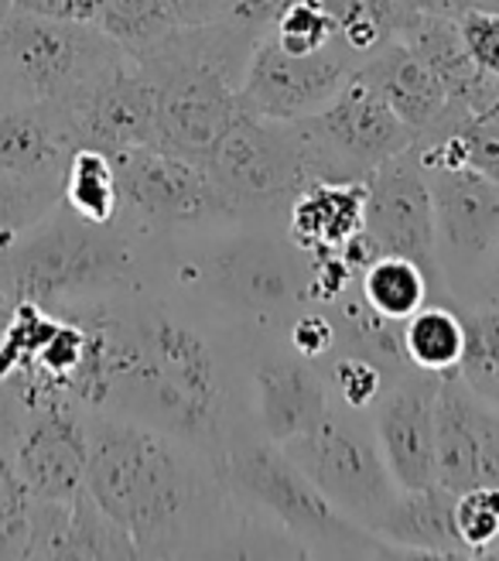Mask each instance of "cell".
Returning <instances> with one entry per match:
<instances>
[{
    "instance_id": "6da1fadb",
    "label": "cell",
    "mask_w": 499,
    "mask_h": 561,
    "mask_svg": "<svg viewBox=\"0 0 499 561\" xmlns=\"http://www.w3.org/2000/svg\"><path fill=\"white\" fill-rule=\"evenodd\" d=\"M86 490L137 548V558L209 551L233 500L196 445L134 417L86 408Z\"/></svg>"
},
{
    "instance_id": "7a4b0ae2",
    "label": "cell",
    "mask_w": 499,
    "mask_h": 561,
    "mask_svg": "<svg viewBox=\"0 0 499 561\" xmlns=\"http://www.w3.org/2000/svg\"><path fill=\"white\" fill-rule=\"evenodd\" d=\"M151 280L246 335H285L312 305L309 254L291 243L285 222H227L154 240Z\"/></svg>"
},
{
    "instance_id": "3957f363",
    "label": "cell",
    "mask_w": 499,
    "mask_h": 561,
    "mask_svg": "<svg viewBox=\"0 0 499 561\" xmlns=\"http://www.w3.org/2000/svg\"><path fill=\"white\" fill-rule=\"evenodd\" d=\"M151 267L154 240L124 216L90 222L59 203L0 250V312L32 301L59 316L109 301L148 288Z\"/></svg>"
},
{
    "instance_id": "277c9868",
    "label": "cell",
    "mask_w": 499,
    "mask_h": 561,
    "mask_svg": "<svg viewBox=\"0 0 499 561\" xmlns=\"http://www.w3.org/2000/svg\"><path fill=\"white\" fill-rule=\"evenodd\" d=\"M219 483L243 511L274 520L298 545V551L315 554H386L394 551L376 535H359L356 520L336 511L325 493L304 476L277 442L254 432V425L236 428L212 459Z\"/></svg>"
},
{
    "instance_id": "5b68a950",
    "label": "cell",
    "mask_w": 499,
    "mask_h": 561,
    "mask_svg": "<svg viewBox=\"0 0 499 561\" xmlns=\"http://www.w3.org/2000/svg\"><path fill=\"white\" fill-rule=\"evenodd\" d=\"M124 59L127 51L93 21H55L14 11L0 45V90L66 106Z\"/></svg>"
},
{
    "instance_id": "8992f818",
    "label": "cell",
    "mask_w": 499,
    "mask_h": 561,
    "mask_svg": "<svg viewBox=\"0 0 499 561\" xmlns=\"http://www.w3.org/2000/svg\"><path fill=\"white\" fill-rule=\"evenodd\" d=\"M216 195L236 222H285L309 185V164L294 124L240 114L202 161Z\"/></svg>"
},
{
    "instance_id": "52a82bcc",
    "label": "cell",
    "mask_w": 499,
    "mask_h": 561,
    "mask_svg": "<svg viewBox=\"0 0 499 561\" xmlns=\"http://www.w3.org/2000/svg\"><path fill=\"white\" fill-rule=\"evenodd\" d=\"M281 448L325 493L332 507L343 511L349 520L370 530V535L401 493L380 456L373 425L363 421V411L328 408L318 428L285 442Z\"/></svg>"
},
{
    "instance_id": "ba28073f",
    "label": "cell",
    "mask_w": 499,
    "mask_h": 561,
    "mask_svg": "<svg viewBox=\"0 0 499 561\" xmlns=\"http://www.w3.org/2000/svg\"><path fill=\"white\" fill-rule=\"evenodd\" d=\"M434 213V261L445 305L483 298L499 250V182L476 168H425Z\"/></svg>"
},
{
    "instance_id": "9c48e42d",
    "label": "cell",
    "mask_w": 499,
    "mask_h": 561,
    "mask_svg": "<svg viewBox=\"0 0 499 561\" xmlns=\"http://www.w3.org/2000/svg\"><path fill=\"white\" fill-rule=\"evenodd\" d=\"M294 130L312 182H363L386 158L414 145L410 127L356 72L336 100L294 121Z\"/></svg>"
},
{
    "instance_id": "30bf717a",
    "label": "cell",
    "mask_w": 499,
    "mask_h": 561,
    "mask_svg": "<svg viewBox=\"0 0 499 561\" xmlns=\"http://www.w3.org/2000/svg\"><path fill=\"white\" fill-rule=\"evenodd\" d=\"M109 158L120 188V216L144 237L178 240L236 222L202 164L161 148H127Z\"/></svg>"
},
{
    "instance_id": "8fae6325",
    "label": "cell",
    "mask_w": 499,
    "mask_h": 561,
    "mask_svg": "<svg viewBox=\"0 0 499 561\" xmlns=\"http://www.w3.org/2000/svg\"><path fill=\"white\" fill-rule=\"evenodd\" d=\"M359 62L339 38L315 55H291L264 32L240 82V106L243 114L294 124L336 100Z\"/></svg>"
},
{
    "instance_id": "7c38bea8",
    "label": "cell",
    "mask_w": 499,
    "mask_h": 561,
    "mask_svg": "<svg viewBox=\"0 0 499 561\" xmlns=\"http://www.w3.org/2000/svg\"><path fill=\"white\" fill-rule=\"evenodd\" d=\"M246 408L254 432L285 445L322 425L332 394L318 363L294 353L285 335H250Z\"/></svg>"
},
{
    "instance_id": "4fadbf2b",
    "label": "cell",
    "mask_w": 499,
    "mask_h": 561,
    "mask_svg": "<svg viewBox=\"0 0 499 561\" xmlns=\"http://www.w3.org/2000/svg\"><path fill=\"white\" fill-rule=\"evenodd\" d=\"M363 185H367V209H363L367 237L376 243L380 254H394L421 264L434 280L438 301H445L438 280V261H434L431 188L418 161V151L404 148L401 154L386 158L363 179Z\"/></svg>"
},
{
    "instance_id": "5bb4252c",
    "label": "cell",
    "mask_w": 499,
    "mask_h": 561,
    "mask_svg": "<svg viewBox=\"0 0 499 561\" xmlns=\"http://www.w3.org/2000/svg\"><path fill=\"white\" fill-rule=\"evenodd\" d=\"M11 459L32 496L72 500L86 486V408L66 394L35 404L24 417Z\"/></svg>"
},
{
    "instance_id": "9a60e30c",
    "label": "cell",
    "mask_w": 499,
    "mask_h": 561,
    "mask_svg": "<svg viewBox=\"0 0 499 561\" xmlns=\"http://www.w3.org/2000/svg\"><path fill=\"white\" fill-rule=\"evenodd\" d=\"M434 374L401 370L386 377L373 401V438L401 490H425L434 483Z\"/></svg>"
},
{
    "instance_id": "2e32d148",
    "label": "cell",
    "mask_w": 499,
    "mask_h": 561,
    "mask_svg": "<svg viewBox=\"0 0 499 561\" xmlns=\"http://www.w3.org/2000/svg\"><path fill=\"white\" fill-rule=\"evenodd\" d=\"M59 110L79 148H96L106 154L154 148V82L130 55Z\"/></svg>"
},
{
    "instance_id": "e0dca14e",
    "label": "cell",
    "mask_w": 499,
    "mask_h": 561,
    "mask_svg": "<svg viewBox=\"0 0 499 561\" xmlns=\"http://www.w3.org/2000/svg\"><path fill=\"white\" fill-rule=\"evenodd\" d=\"M76 148L72 127L59 106L0 90V172L62 182Z\"/></svg>"
},
{
    "instance_id": "ac0fdd59",
    "label": "cell",
    "mask_w": 499,
    "mask_h": 561,
    "mask_svg": "<svg viewBox=\"0 0 499 561\" xmlns=\"http://www.w3.org/2000/svg\"><path fill=\"white\" fill-rule=\"evenodd\" d=\"M356 76L394 110L414 137L428 134L449 110V93L434 69L404 38H391L359 62Z\"/></svg>"
},
{
    "instance_id": "d6986e66",
    "label": "cell",
    "mask_w": 499,
    "mask_h": 561,
    "mask_svg": "<svg viewBox=\"0 0 499 561\" xmlns=\"http://www.w3.org/2000/svg\"><path fill=\"white\" fill-rule=\"evenodd\" d=\"M363 182H312L291 199L285 230L304 254H325V250H339L352 233L363 230Z\"/></svg>"
},
{
    "instance_id": "ffe728a7",
    "label": "cell",
    "mask_w": 499,
    "mask_h": 561,
    "mask_svg": "<svg viewBox=\"0 0 499 561\" xmlns=\"http://www.w3.org/2000/svg\"><path fill=\"white\" fill-rule=\"evenodd\" d=\"M476 394L459 374L438 380L434 394V483L449 493L479 486Z\"/></svg>"
},
{
    "instance_id": "44dd1931",
    "label": "cell",
    "mask_w": 499,
    "mask_h": 561,
    "mask_svg": "<svg viewBox=\"0 0 499 561\" xmlns=\"http://www.w3.org/2000/svg\"><path fill=\"white\" fill-rule=\"evenodd\" d=\"M455 493L445 486H425V490H401L394 507L383 514L373 535L401 551H421V554H438V558H465L468 551L462 548L455 535Z\"/></svg>"
},
{
    "instance_id": "7402d4cb",
    "label": "cell",
    "mask_w": 499,
    "mask_h": 561,
    "mask_svg": "<svg viewBox=\"0 0 499 561\" xmlns=\"http://www.w3.org/2000/svg\"><path fill=\"white\" fill-rule=\"evenodd\" d=\"M401 346L414 370L434 377L455 374L465 350V325L459 308L445 301L421 305L410 319L401 322Z\"/></svg>"
},
{
    "instance_id": "603a6c76",
    "label": "cell",
    "mask_w": 499,
    "mask_h": 561,
    "mask_svg": "<svg viewBox=\"0 0 499 561\" xmlns=\"http://www.w3.org/2000/svg\"><path fill=\"white\" fill-rule=\"evenodd\" d=\"M356 288L370 301V308L383 319L404 322L418 312L421 305L438 301V288L428 277V271L421 264H414L407 257H394V254H380L376 261H370L363 267V274L356 277Z\"/></svg>"
},
{
    "instance_id": "cb8c5ba5",
    "label": "cell",
    "mask_w": 499,
    "mask_h": 561,
    "mask_svg": "<svg viewBox=\"0 0 499 561\" xmlns=\"http://www.w3.org/2000/svg\"><path fill=\"white\" fill-rule=\"evenodd\" d=\"M93 24L106 38H114L130 59H144L182 21L172 0H103Z\"/></svg>"
},
{
    "instance_id": "d4e9b609",
    "label": "cell",
    "mask_w": 499,
    "mask_h": 561,
    "mask_svg": "<svg viewBox=\"0 0 499 561\" xmlns=\"http://www.w3.org/2000/svg\"><path fill=\"white\" fill-rule=\"evenodd\" d=\"M455 308L465 325V350L455 374L476 398L499 411V301H468Z\"/></svg>"
},
{
    "instance_id": "484cf974",
    "label": "cell",
    "mask_w": 499,
    "mask_h": 561,
    "mask_svg": "<svg viewBox=\"0 0 499 561\" xmlns=\"http://www.w3.org/2000/svg\"><path fill=\"white\" fill-rule=\"evenodd\" d=\"M62 206L90 222H114L120 216L114 158L96 148H76L62 175Z\"/></svg>"
},
{
    "instance_id": "4316f807",
    "label": "cell",
    "mask_w": 499,
    "mask_h": 561,
    "mask_svg": "<svg viewBox=\"0 0 499 561\" xmlns=\"http://www.w3.org/2000/svg\"><path fill=\"white\" fill-rule=\"evenodd\" d=\"M59 558H137L127 530L82 486L69 500V524Z\"/></svg>"
},
{
    "instance_id": "83f0119b",
    "label": "cell",
    "mask_w": 499,
    "mask_h": 561,
    "mask_svg": "<svg viewBox=\"0 0 499 561\" xmlns=\"http://www.w3.org/2000/svg\"><path fill=\"white\" fill-rule=\"evenodd\" d=\"M322 4L336 18V38L356 59H367L391 42L407 14L404 0H322Z\"/></svg>"
},
{
    "instance_id": "f1b7e54d",
    "label": "cell",
    "mask_w": 499,
    "mask_h": 561,
    "mask_svg": "<svg viewBox=\"0 0 499 561\" xmlns=\"http://www.w3.org/2000/svg\"><path fill=\"white\" fill-rule=\"evenodd\" d=\"M59 203H62L59 179H21L0 172V250L21 230L48 216Z\"/></svg>"
},
{
    "instance_id": "f546056e",
    "label": "cell",
    "mask_w": 499,
    "mask_h": 561,
    "mask_svg": "<svg viewBox=\"0 0 499 561\" xmlns=\"http://www.w3.org/2000/svg\"><path fill=\"white\" fill-rule=\"evenodd\" d=\"M270 35L291 55H315L336 42V18L322 0H291L277 14Z\"/></svg>"
},
{
    "instance_id": "4dcf8cb0",
    "label": "cell",
    "mask_w": 499,
    "mask_h": 561,
    "mask_svg": "<svg viewBox=\"0 0 499 561\" xmlns=\"http://www.w3.org/2000/svg\"><path fill=\"white\" fill-rule=\"evenodd\" d=\"M452 520L468 554H492L499 548V486H468L455 493Z\"/></svg>"
},
{
    "instance_id": "1f68e13d",
    "label": "cell",
    "mask_w": 499,
    "mask_h": 561,
    "mask_svg": "<svg viewBox=\"0 0 499 561\" xmlns=\"http://www.w3.org/2000/svg\"><path fill=\"white\" fill-rule=\"evenodd\" d=\"M328 383V394H336L343 408L349 411H370L373 401L380 398V390L386 383L383 367H376L373 359L356 356V353H343L328 359V370L322 374Z\"/></svg>"
},
{
    "instance_id": "d6a6232c",
    "label": "cell",
    "mask_w": 499,
    "mask_h": 561,
    "mask_svg": "<svg viewBox=\"0 0 499 561\" xmlns=\"http://www.w3.org/2000/svg\"><path fill=\"white\" fill-rule=\"evenodd\" d=\"M455 27L462 35L465 51L476 59V66L499 76V11L465 8L455 14Z\"/></svg>"
},
{
    "instance_id": "836d02e7",
    "label": "cell",
    "mask_w": 499,
    "mask_h": 561,
    "mask_svg": "<svg viewBox=\"0 0 499 561\" xmlns=\"http://www.w3.org/2000/svg\"><path fill=\"white\" fill-rule=\"evenodd\" d=\"M455 134L462 140L465 164L499 182V106L468 117Z\"/></svg>"
},
{
    "instance_id": "e575fe53",
    "label": "cell",
    "mask_w": 499,
    "mask_h": 561,
    "mask_svg": "<svg viewBox=\"0 0 499 561\" xmlns=\"http://www.w3.org/2000/svg\"><path fill=\"white\" fill-rule=\"evenodd\" d=\"M285 343L301 353L304 359H315L322 363L325 356H332V350L339 346V332H336V322H332L328 312H322L318 308H304V312H298L288 329H285Z\"/></svg>"
},
{
    "instance_id": "d590c367",
    "label": "cell",
    "mask_w": 499,
    "mask_h": 561,
    "mask_svg": "<svg viewBox=\"0 0 499 561\" xmlns=\"http://www.w3.org/2000/svg\"><path fill=\"white\" fill-rule=\"evenodd\" d=\"M476 445H479V486H499V411L476 398Z\"/></svg>"
},
{
    "instance_id": "8d00e7d4",
    "label": "cell",
    "mask_w": 499,
    "mask_h": 561,
    "mask_svg": "<svg viewBox=\"0 0 499 561\" xmlns=\"http://www.w3.org/2000/svg\"><path fill=\"white\" fill-rule=\"evenodd\" d=\"M103 0H11L18 14L55 18V21H93Z\"/></svg>"
},
{
    "instance_id": "74e56055",
    "label": "cell",
    "mask_w": 499,
    "mask_h": 561,
    "mask_svg": "<svg viewBox=\"0 0 499 561\" xmlns=\"http://www.w3.org/2000/svg\"><path fill=\"white\" fill-rule=\"evenodd\" d=\"M479 301H499V250L489 264V274H486V285H483V298Z\"/></svg>"
},
{
    "instance_id": "f35d334b",
    "label": "cell",
    "mask_w": 499,
    "mask_h": 561,
    "mask_svg": "<svg viewBox=\"0 0 499 561\" xmlns=\"http://www.w3.org/2000/svg\"><path fill=\"white\" fill-rule=\"evenodd\" d=\"M14 8H11V0H0V45H4V32H8V21H11Z\"/></svg>"
},
{
    "instance_id": "ab89813d",
    "label": "cell",
    "mask_w": 499,
    "mask_h": 561,
    "mask_svg": "<svg viewBox=\"0 0 499 561\" xmlns=\"http://www.w3.org/2000/svg\"><path fill=\"white\" fill-rule=\"evenodd\" d=\"M285 4H291V0H285Z\"/></svg>"
}]
</instances>
